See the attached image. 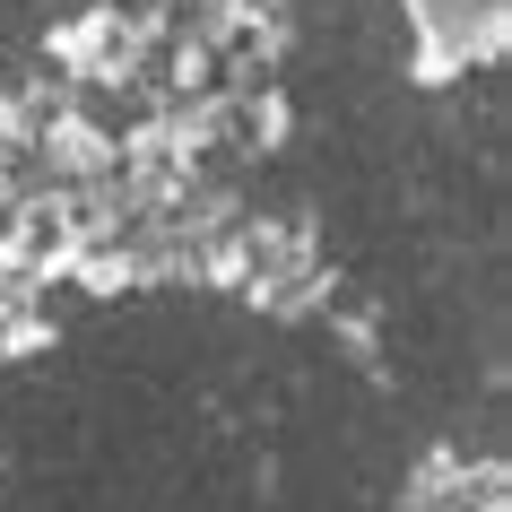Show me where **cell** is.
Wrapping results in <instances>:
<instances>
[{
  "instance_id": "obj_1",
  "label": "cell",
  "mask_w": 512,
  "mask_h": 512,
  "mask_svg": "<svg viewBox=\"0 0 512 512\" xmlns=\"http://www.w3.org/2000/svg\"><path fill=\"white\" fill-rule=\"evenodd\" d=\"M408 27H417V79L443 87L460 79L469 61L504 53V0H408Z\"/></svg>"
},
{
  "instance_id": "obj_2",
  "label": "cell",
  "mask_w": 512,
  "mask_h": 512,
  "mask_svg": "<svg viewBox=\"0 0 512 512\" xmlns=\"http://www.w3.org/2000/svg\"><path fill=\"white\" fill-rule=\"evenodd\" d=\"M452 478H460V452L452 443H434L417 469L400 478V512H443V495H452Z\"/></svg>"
},
{
  "instance_id": "obj_3",
  "label": "cell",
  "mask_w": 512,
  "mask_h": 512,
  "mask_svg": "<svg viewBox=\"0 0 512 512\" xmlns=\"http://www.w3.org/2000/svg\"><path fill=\"white\" fill-rule=\"evenodd\" d=\"M504 486H512V469L504 460H460V478H452V495H443V512H504Z\"/></svg>"
}]
</instances>
